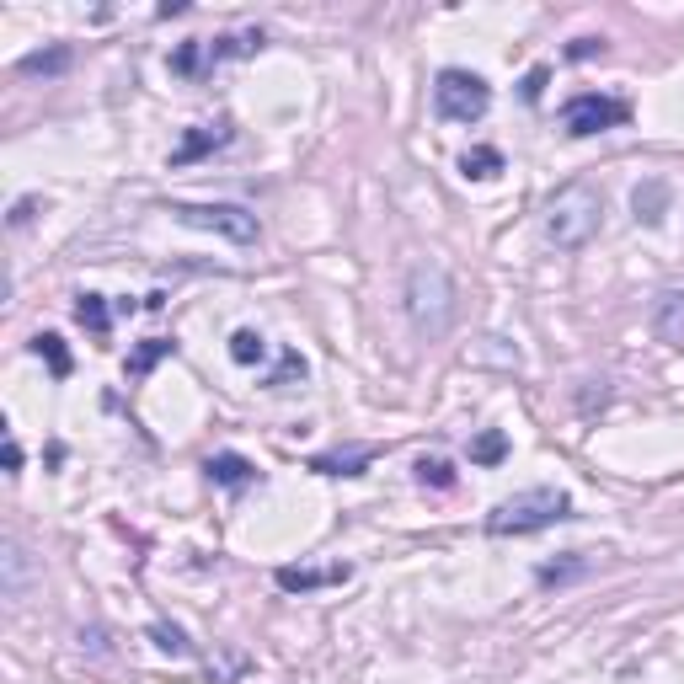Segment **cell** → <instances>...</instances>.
<instances>
[{"instance_id":"obj_1","label":"cell","mask_w":684,"mask_h":684,"mask_svg":"<svg viewBox=\"0 0 684 684\" xmlns=\"http://www.w3.org/2000/svg\"><path fill=\"white\" fill-rule=\"evenodd\" d=\"M407 316L417 337H444L460 316V289L455 278L444 273V262H417L407 273Z\"/></svg>"},{"instance_id":"obj_2","label":"cell","mask_w":684,"mask_h":684,"mask_svg":"<svg viewBox=\"0 0 684 684\" xmlns=\"http://www.w3.org/2000/svg\"><path fill=\"white\" fill-rule=\"evenodd\" d=\"M599 220H604V198L599 188H588V182H567L562 193L546 204V241L556 252H578L599 236Z\"/></svg>"},{"instance_id":"obj_3","label":"cell","mask_w":684,"mask_h":684,"mask_svg":"<svg viewBox=\"0 0 684 684\" xmlns=\"http://www.w3.org/2000/svg\"><path fill=\"white\" fill-rule=\"evenodd\" d=\"M572 519V497L556 487H530V492H513L487 513V535H535L551 530V524Z\"/></svg>"},{"instance_id":"obj_4","label":"cell","mask_w":684,"mask_h":684,"mask_svg":"<svg viewBox=\"0 0 684 684\" xmlns=\"http://www.w3.org/2000/svg\"><path fill=\"white\" fill-rule=\"evenodd\" d=\"M492 107V86L476 70H439L433 81V113L444 123H476Z\"/></svg>"},{"instance_id":"obj_5","label":"cell","mask_w":684,"mask_h":684,"mask_svg":"<svg viewBox=\"0 0 684 684\" xmlns=\"http://www.w3.org/2000/svg\"><path fill=\"white\" fill-rule=\"evenodd\" d=\"M171 220H182L193 230H209V236L236 241V246L257 241V214H246L241 204H171Z\"/></svg>"},{"instance_id":"obj_6","label":"cell","mask_w":684,"mask_h":684,"mask_svg":"<svg viewBox=\"0 0 684 684\" xmlns=\"http://www.w3.org/2000/svg\"><path fill=\"white\" fill-rule=\"evenodd\" d=\"M631 118L626 102L615 97H599V91H578L567 107H562V129L572 139H588V134H604V129H620V123Z\"/></svg>"},{"instance_id":"obj_7","label":"cell","mask_w":684,"mask_h":684,"mask_svg":"<svg viewBox=\"0 0 684 684\" xmlns=\"http://www.w3.org/2000/svg\"><path fill=\"white\" fill-rule=\"evenodd\" d=\"M353 567H278V588L284 594H310V588H326V583H348Z\"/></svg>"},{"instance_id":"obj_8","label":"cell","mask_w":684,"mask_h":684,"mask_svg":"<svg viewBox=\"0 0 684 684\" xmlns=\"http://www.w3.org/2000/svg\"><path fill=\"white\" fill-rule=\"evenodd\" d=\"M204 471H209L214 487H225V492H241V487H252V481H257V465L246 460V455H236V449H225V455H209Z\"/></svg>"},{"instance_id":"obj_9","label":"cell","mask_w":684,"mask_h":684,"mask_svg":"<svg viewBox=\"0 0 684 684\" xmlns=\"http://www.w3.org/2000/svg\"><path fill=\"white\" fill-rule=\"evenodd\" d=\"M220 145H230V123L225 118L220 123H198V129H188V139L171 150V166H188V161H198V155H209Z\"/></svg>"},{"instance_id":"obj_10","label":"cell","mask_w":684,"mask_h":684,"mask_svg":"<svg viewBox=\"0 0 684 684\" xmlns=\"http://www.w3.org/2000/svg\"><path fill=\"white\" fill-rule=\"evenodd\" d=\"M652 332L663 342H674V348H684V289H668L652 300Z\"/></svg>"},{"instance_id":"obj_11","label":"cell","mask_w":684,"mask_h":684,"mask_svg":"<svg viewBox=\"0 0 684 684\" xmlns=\"http://www.w3.org/2000/svg\"><path fill=\"white\" fill-rule=\"evenodd\" d=\"M369 460H375V449H369V444H353V449H332V455H316V460H310V471H321V476H364Z\"/></svg>"},{"instance_id":"obj_12","label":"cell","mask_w":684,"mask_h":684,"mask_svg":"<svg viewBox=\"0 0 684 684\" xmlns=\"http://www.w3.org/2000/svg\"><path fill=\"white\" fill-rule=\"evenodd\" d=\"M204 49H209V70L225 65V59H246V54L262 49V27H246V33H225V38L204 43Z\"/></svg>"},{"instance_id":"obj_13","label":"cell","mask_w":684,"mask_h":684,"mask_svg":"<svg viewBox=\"0 0 684 684\" xmlns=\"http://www.w3.org/2000/svg\"><path fill=\"white\" fill-rule=\"evenodd\" d=\"M75 321H81L91 337H107V326H113V310H107L102 294H75Z\"/></svg>"},{"instance_id":"obj_14","label":"cell","mask_w":684,"mask_h":684,"mask_svg":"<svg viewBox=\"0 0 684 684\" xmlns=\"http://www.w3.org/2000/svg\"><path fill=\"white\" fill-rule=\"evenodd\" d=\"M230 359L246 364V369L262 364V359H268V337L252 332V326H236V332H230Z\"/></svg>"},{"instance_id":"obj_15","label":"cell","mask_w":684,"mask_h":684,"mask_svg":"<svg viewBox=\"0 0 684 684\" xmlns=\"http://www.w3.org/2000/svg\"><path fill=\"white\" fill-rule=\"evenodd\" d=\"M460 171H465V177H476V182H487V177H497V171H503V150H492V145L465 150V155H460Z\"/></svg>"},{"instance_id":"obj_16","label":"cell","mask_w":684,"mask_h":684,"mask_svg":"<svg viewBox=\"0 0 684 684\" xmlns=\"http://www.w3.org/2000/svg\"><path fill=\"white\" fill-rule=\"evenodd\" d=\"M631 204H636V220L658 225L663 209H668V188H663V182H642V188L631 193Z\"/></svg>"},{"instance_id":"obj_17","label":"cell","mask_w":684,"mask_h":684,"mask_svg":"<svg viewBox=\"0 0 684 684\" xmlns=\"http://www.w3.org/2000/svg\"><path fill=\"white\" fill-rule=\"evenodd\" d=\"M33 353H38V359L54 369V380H65V375H70V353H65V337H54V332H38V337H33Z\"/></svg>"},{"instance_id":"obj_18","label":"cell","mask_w":684,"mask_h":684,"mask_svg":"<svg viewBox=\"0 0 684 684\" xmlns=\"http://www.w3.org/2000/svg\"><path fill=\"white\" fill-rule=\"evenodd\" d=\"M503 455H508V433H503V428L476 433V444H471V465H503Z\"/></svg>"},{"instance_id":"obj_19","label":"cell","mask_w":684,"mask_h":684,"mask_svg":"<svg viewBox=\"0 0 684 684\" xmlns=\"http://www.w3.org/2000/svg\"><path fill=\"white\" fill-rule=\"evenodd\" d=\"M171 348H177V342H166V337H150V342H139V353L129 359V380H145V375H150V369L166 359Z\"/></svg>"},{"instance_id":"obj_20","label":"cell","mask_w":684,"mask_h":684,"mask_svg":"<svg viewBox=\"0 0 684 684\" xmlns=\"http://www.w3.org/2000/svg\"><path fill=\"white\" fill-rule=\"evenodd\" d=\"M171 70H177V75H204V70H209V49H204V38L177 43V54H171Z\"/></svg>"},{"instance_id":"obj_21","label":"cell","mask_w":684,"mask_h":684,"mask_svg":"<svg viewBox=\"0 0 684 684\" xmlns=\"http://www.w3.org/2000/svg\"><path fill=\"white\" fill-rule=\"evenodd\" d=\"M412 471H417V481H423V487H439V492L455 487V465L439 460V455H423V460L412 465Z\"/></svg>"},{"instance_id":"obj_22","label":"cell","mask_w":684,"mask_h":684,"mask_svg":"<svg viewBox=\"0 0 684 684\" xmlns=\"http://www.w3.org/2000/svg\"><path fill=\"white\" fill-rule=\"evenodd\" d=\"M17 70L22 75H59V70H70V49H38V54H27Z\"/></svg>"},{"instance_id":"obj_23","label":"cell","mask_w":684,"mask_h":684,"mask_svg":"<svg viewBox=\"0 0 684 684\" xmlns=\"http://www.w3.org/2000/svg\"><path fill=\"white\" fill-rule=\"evenodd\" d=\"M150 642L161 652H171V658H188V652H193V642L182 636V626H166V620H155V626H150Z\"/></svg>"},{"instance_id":"obj_24","label":"cell","mask_w":684,"mask_h":684,"mask_svg":"<svg viewBox=\"0 0 684 684\" xmlns=\"http://www.w3.org/2000/svg\"><path fill=\"white\" fill-rule=\"evenodd\" d=\"M310 375V364L300 359V353H284V359H278V369H273V375H268V391H284V385H294V380H305Z\"/></svg>"},{"instance_id":"obj_25","label":"cell","mask_w":684,"mask_h":684,"mask_svg":"<svg viewBox=\"0 0 684 684\" xmlns=\"http://www.w3.org/2000/svg\"><path fill=\"white\" fill-rule=\"evenodd\" d=\"M22 578H27V556L17 540H6V599H22Z\"/></svg>"},{"instance_id":"obj_26","label":"cell","mask_w":684,"mask_h":684,"mask_svg":"<svg viewBox=\"0 0 684 684\" xmlns=\"http://www.w3.org/2000/svg\"><path fill=\"white\" fill-rule=\"evenodd\" d=\"M33 214H38V198H17V204H11V214H6V220H11V230H22L27 220H33Z\"/></svg>"},{"instance_id":"obj_27","label":"cell","mask_w":684,"mask_h":684,"mask_svg":"<svg viewBox=\"0 0 684 684\" xmlns=\"http://www.w3.org/2000/svg\"><path fill=\"white\" fill-rule=\"evenodd\" d=\"M567 54H572V59H594V54H604V38H578Z\"/></svg>"},{"instance_id":"obj_28","label":"cell","mask_w":684,"mask_h":684,"mask_svg":"<svg viewBox=\"0 0 684 684\" xmlns=\"http://www.w3.org/2000/svg\"><path fill=\"white\" fill-rule=\"evenodd\" d=\"M540 86H546V70H530V75H524V102H540Z\"/></svg>"},{"instance_id":"obj_29","label":"cell","mask_w":684,"mask_h":684,"mask_svg":"<svg viewBox=\"0 0 684 684\" xmlns=\"http://www.w3.org/2000/svg\"><path fill=\"white\" fill-rule=\"evenodd\" d=\"M17 471H22V444L6 433V476H17Z\"/></svg>"}]
</instances>
